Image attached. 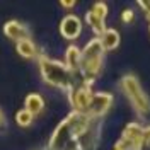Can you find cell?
I'll return each instance as SVG.
<instances>
[{
    "label": "cell",
    "mask_w": 150,
    "mask_h": 150,
    "mask_svg": "<svg viewBox=\"0 0 150 150\" xmlns=\"http://www.w3.org/2000/svg\"><path fill=\"white\" fill-rule=\"evenodd\" d=\"M38 65L41 70L43 82L51 85V87L70 92L75 85L82 84V75L70 72L67 68V65L62 62H56V60H51L45 55H39L38 56Z\"/></svg>",
    "instance_id": "6da1fadb"
},
{
    "label": "cell",
    "mask_w": 150,
    "mask_h": 150,
    "mask_svg": "<svg viewBox=\"0 0 150 150\" xmlns=\"http://www.w3.org/2000/svg\"><path fill=\"white\" fill-rule=\"evenodd\" d=\"M121 91L125 92V96L128 97L130 104L133 106L135 112H137L140 118L150 116V97L147 96V92L142 89L138 79L133 74H126L121 79Z\"/></svg>",
    "instance_id": "7a4b0ae2"
},
{
    "label": "cell",
    "mask_w": 150,
    "mask_h": 150,
    "mask_svg": "<svg viewBox=\"0 0 150 150\" xmlns=\"http://www.w3.org/2000/svg\"><path fill=\"white\" fill-rule=\"evenodd\" d=\"M92 96H94L92 85L84 84V82L75 85L74 89L68 92V101H70V106H72V111L87 112L89 106H91V101H92Z\"/></svg>",
    "instance_id": "3957f363"
},
{
    "label": "cell",
    "mask_w": 150,
    "mask_h": 150,
    "mask_svg": "<svg viewBox=\"0 0 150 150\" xmlns=\"http://www.w3.org/2000/svg\"><path fill=\"white\" fill-rule=\"evenodd\" d=\"M74 140L75 138H74V130H72V120H70V116H67L65 120L56 126V130L53 131L46 150H63Z\"/></svg>",
    "instance_id": "277c9868"
},
{
    "label": "cell",
    "mask_w": 150,
    "mask_h": 150,
    "mask_svg": "<svg viewBox=\"0 0 150 150\" xmlns=\"http://www.w3.org/2000/svg\"><path fill=\"white\" fill-rule=\"evenodd\" d=\"M101 123H103L101 118H92L91 120L89 126L75 140L77 145H79V150H96L99 137H101Z\"/></svg>",
    "instance_id": "5b68a950"
},
{
    "label": "cell",
    "mask_w": 150,
    "mask_h": 150,
    "mask_svg": "<svg viewBox=\"0 0 150 150\" xmlns=\"http://www.w3.org/2000/svg\"><path fill=\"white\" fill-rule=\"evenodd\" d=\"M111 106H112V96L109 92H94L87 114L92 116V118H101L103 120L109 112Z\"/></svg>",
    "instance_id": "8992f818"
},
{
    "label": "cell",
    "mask_w": 150,
    "mask_h": 150,
    "mask_svg": "<svg viewBox=\"0 0 150 150\" xmlns=\"http://www.w3.org/2000/svg\"><path fill=\"white\" fill-rule=\"evenodd\" d=\"M60 33L68 41L77 39V38L80 36V33H82V21H80V17H77L74 14L63 17L62 24H60Z\"/></svg>",
    "instance_id": "52a82bcc"
},
{
    "label": "cell",
    "mask_w": 150,
    "mask_h": 150,
    "mask_svg": "<svg viewBox=\"0 0 150 150\" xmlns=\"http://www.w3.org/2000/svg\"><path fill=\"white\" fill-rule=\"evenodd\" d=\"M4 33H5V36L10 38V39L16 41V43L29 38L28 28H26L22 22H19V21H9V22L4 26Z\"/></svg>",
    "instance_id": "ba28073f"
},
{
    "label": "cell",
    "mask_w": 150,
    "mask_h": 150,
    "mask_svg": "<svg viewBox=\"0 0 150 150\" xmlns=\"http://www.w3.org/2000/svg\"><path fill=\"white\" fill-rule=\"evenodd\" d=\"M65 65L70 72L80 74V48L70 45L65 51Z\"/></svg>",
    "instance_id": "9c48e42d"
},
{
    "label": "cell",
    "mask_w": 150,
    "mask_h": 150,
    "mask_svg": "<svg viewBox=\"0 0 150 150\" xmlns=\"http://www.w3.org/2000/svg\"><path fill=\"white\" fill-rule=\"evenodd\" d=\"M101 41V46L104 51H112L114 48L120 45V33L116 29H104V33L97 38Z\"/></svg>",
    "instance_id": "30bf717a"
},
{
    "label": "cell",
    "mask_w": 150,
    "mask_h": 150,
    "mask_svg": "<svg viewBox=\"0 0 150 150\" xmlns=\"http://www.w3.org/2000/svg\"><path fill=\"white\" fill-rule=\"evenodd\" d=\"M26 111H29L33 116H36V114H39V112H43V109H45V99H43V96L41 94H29L28 97H26Z\"/></svg>",
    "instance_id": "8fae6325"
},
{
    "label": "cell",
    "mask_w": 150,
    "mask_h": 150,
    "mask_svg": "<svg viewBox=\"0 0 150 150\" xmlns=\"http://www.w3.org/2000/svg\"><path fill=\"white\" fill-rule=\"evenodd\" d=\"M16 50H17V53L22 56V58H29V60H31V58H36V55H38V48H36V45L33 43L31 38L16 43Z\"/></svg>",
    "instance_id": "7c38bea8"
},
{
    "label": "cell",
    "mask_w": 150,
    "mask_h": 150,
    "mask_svg": "<svg viewBox=\"0 0 150 150\" xmlns=\"http://www.w3.org/2000/svg\"><path fill=\"white\" fill-rule=\"evenodd\" d=\"M92 16H96L97 19H101V21H106V17H108V12H109V9H108V5L104 4V2H97V4H94L92 9L89 10Z\"/></svg>",
    "instance_id": "4fadbf2b"
},
{
    "label": "cell",
    "mask_w": 150,
    "mask_h": 150,
    "mask_svg": "<svg viewBox=\"0 0 150 150\" xmlns=\"http://www.w3.org/2000/svg\"><path fill=\"white\" fill-rule=\"evenodd\" d=\"M33 120H34V116L29 111H26V109H21V111H17V114H16V123H17L19 126H22V128L29 126V125L33 123Z\"/></svg>",
    "instance_id": "5bb4252c"
},
{
    "label": "cell",
    "mask_w": 150,
    "mask_h": 150,
    "mask_svg": "<svg viewBox=\"0 0 150 150\" xmlns=\"http://www.w3.org/2000/svg\"><path fill=\"white\" fill-rule=\"evenodd\" d=\"M135 21V12L131 9H126V10H123V14H121V22H125V24H131Z\"/></svg>",
    "instance_id": "9a60e30c"
},
{
    "label": "cell",
    "mask_w": 150,
    "mask_h": 150,
    "mask_svg": "<svg viewBox=\"0 0 150 150\" xmlns=\"http://www.w3.org/2000/svg\"><path fill=\"white\" fill-rule=\"evenodd\" d=\"M142 137H143V147H150V125L149 126H143Z\"/></svg>",
    "instance_id": "2e32d148"
},
{
    "label": "cell",
    "mask_w": 150,
    "mask_h": 150,
    "mask_svg": "<svg viewBox=\"0 0 150 150\" xmlns=\"http://www.w3.org/2000/svg\"><path fill=\"white\" fill-rule=\"evenodd\" d=\"M138 5L145 10V14H150V2H147V0H140V2H138Z\"/></svg>",
    "instance_id": "e0dca14e"
},
{
    "label": "cell",
    "mask_w": 150,
    "mask_h": 150,
    "mask_svg": "<svg viewBox=\"0 0 150 150\" xmlns=\"http://www.w3.org/2000/svg\"><path fill=\"white\" fill-rule=\"evenodd\" d=\"M60 5H62V7H68V9H72V7H75V2L74 0H62Z\"/></svg>",
    "instance_id": "ac0fdd59"
},
{
    "label": "cell",
    "mask_w": 150,
    "mask_h": 150,
    "mask_svg": "<svg viewBox=\"0 0 150 150\" xmlns=\"http://www.w3.org/2000/svg\"><path fill=\"white\" fill-rule=\"evenodd\" d=\"M5 130V116H4V112L0 111V131Z\"/></svg>",
    "instance_id": "d6986e66"
}]
</instances>
